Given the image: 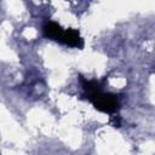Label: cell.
<instances>
[{
    "instance_id": "6da1fadb",
    "label": "cell",
    "mask_w": 155,
    "mask_h": 155,
    "mask_svg": "<svg viewBox=\"0 0 155 155\" xmlns=\"http://www.w3.org/2000/svg\"><path fill=\"white\" fill-rule=\"evenodd\" d=\"M88 99L92 102L94 108L102 113L111 114L119 109V99L113 93H103L98 91L91 97H88Z\"/></svg>"
},
{
    "instance_id": "7a4b0ae2",
    "label": "cell",
    "mask_w": 155,
    "mask_h": 155,
    "mask_svg": "<svg viewBox=\"0 0 155 155\" xmlns=\"http://www.w3.org/2000/svg\"><path fill=\"white\" fill-rule=\"evenodd\" d=\"M61 44L71 46V47H82L84 41L82 38L80 36V33L76 29H67L63 31L61 39H59Z\"/></svg>"
},
{
    "instance_id": "3957f363",
    "label": "cell",
    "mask_w": 155,
    "mask_h": 155,
    "mask_svg": "<svg viewBox=\"0 0 155 155\" xmlns=\"http://www.w3.org/2000/svg\"><path fill=\"white\" fill-rule=\"evenodd\" d=\"M64 29L56 22H46L45 25H44V34L46 38L51 39V40H56V41H59L62 34H63Z\"/></svg>"
}]
</instances>
